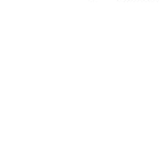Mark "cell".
I'll return each instance as SVG.
<instances>
[]
</instances>
